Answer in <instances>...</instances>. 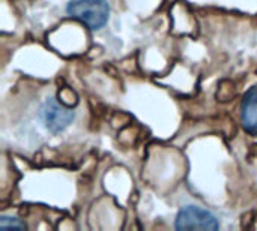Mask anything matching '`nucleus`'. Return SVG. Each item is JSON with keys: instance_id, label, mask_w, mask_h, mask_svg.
<instances>
[{"instance_id": "f257e3e1", "label": "nucleus", "mask_w": 257, "mask_h": 231, "mask_svg": "<svg viewBox=\"0 0 257 231\" xmlns=\"http://www.w3.org/2000/svg\"><path fill=\"white\" fill-rule=\"evenodd\" d=\"M66 14L89 29L98 30L108 21L110 5L107 0H71L66 5Z\"/></svg>"}, {"instance_id": "f03ea898", "label": "nucleus", "mask_w": 257, "mask_h": 231, "mask_svg": "<svg viewBox=\"0 0 257 231\" xmlns=\"http://www.w3.org/2000/svg\"><path fill=\"white\" fill-rule=\"evenodd\" d=\"M38 116L44 123V126L53 134H59L65 131L75 119V113L71 108H66L65 105L59 104L51 96L41 104Z\"/></svg>"}, {"instance_id": "7ed1b4c3", "label": "nucleus", "mask_w": 257, "mask_h": 231, "mask_svg": "<svg viewBox=\"0 0 257 231\" xmlns=\"http://www.w3.org/2000/svg\"><path fill=\"white\" fill-rule=\"evenodd\" d=\"M176 230H218V218L200 207V206H185L178 212L175 219Z\"/></svg>"}, {"instance_id": "20e7f679", "label": "nucleus", "mask_w": 257, "mask_h": 231, "mask_svg": "<svg viewBox=\"0 0 257 231\" xmlns=\"http://www.w3.org/2000/svg\"><path fill=\"white\" fill-rule=\"evenodd\" d=\"M241 116L244 129L251 135H257V104H242Z\"/></svg>"}, {"instance_id": "39448f33", "label": "nucleus", "mask_w": 257, "mask_h": 231, "mask_svg": "<svg viewBox=\"0 0 257 231\" xmlns=\"http://www.w3.org/2000/svg\"><path fill=\"white\" fill-rule=\"evenodd\" d=\"M0 227L2 228H20V230H24L26 225L15 216H8V215H3L0 216Z\"/></svg>"}, {"instance_id": "423d86ee", "label": "nucleus", "mask_w": 257, "mask_h": 231, "mask_svg": "<svg viewBox=\"0 0 257 231\" xmlns=\"http://www.w3.org/2000/svg\"><path fill=\"white\" fill-rule=\"evenodd\" d=\"M242 104H257V84L248 89V92L242 99Z\"/></svg>"}]
</instances>
